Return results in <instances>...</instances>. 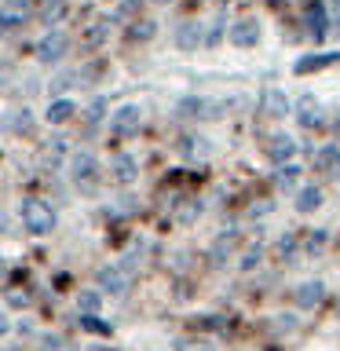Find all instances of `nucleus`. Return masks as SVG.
<instances>
[{"instance_id":"b1692460","label":"nucleus","mask_w":340,"mask_h":351,"mask_svg":"<svg viewBox=\"0 0 340 351\" xmlns=\"http://www.w3.org/2000/svg\"><path fill=\"white\" fill-rule=\"evenodd\" d=\"M175 351H216V344L208 337H180L175 340Z\"/></svg>"},{"instance_id":"6ab92c4d","label":"nucleus","mask_w":340,"mask_h":351,"mask_svg":"<svg viewBox=\"0 0 340 351\" xmlns=\"http://www.w3.org/2000/svg\"><path fill=\"white\" fill-rule=\"evenodd\" d=\"M293 205H296V213H315V208L322 205V191H318V186H300Z\"/></svg>"},{"instance_id":"9b49d317","label":"nucleus","mask_w":340,"mask_h":351,"mask_svg":"<svg viewBox=\"0 0 340 351\" xmlns=\"http://www.w3.org/2000/svg\"><path fill=\"white\" fill-rule=\"evenodd\" d=\"M234 245H238V230H223V234L212 241V249H208V260H212L216 267H219V263H227V256L234 252Z\"/></svg>"},{"instance_id":"a19ab883","label":"nucleus","mask_w":340,"mask_h":351,"mask_svg":"<svg viewBox=\"0 0 340 351\" xmlns=\"http://www.w3.org/2000/svg\"><path fill=\"white\" fill-rule=\"evenodd\" d=\"M8 271V263H4V256H0V274H4Z\"/></svg>"},{"instance_id":"f03ea898","label":"nucleus","mask_w":340,"mask_h":351,"mask_svg":"<svg viewBox=\"0 0 340 351\" xmlns=\"http://www.w3.org/2000/svg\"><path fill=\"white\" fill-rule=\"evenodd\" d=\"M70 172H73V183L81 186V191H95V183H99V161H95V154L77 150L73 161H70Z\"/></svg>"},{"instance_id":"e433bc0d","label":"nucleus","mask_w":340,"mask_h":351,"mask_svg":"<svg viewBox=\"0 0 340 351\" xmlns=\"http://www.w3.org/2000/svg\"><path fill=\"white\" fill-rule=\"evenodd\" d=\"M197 213H202V205H197V202H191L186 208H180V219H186V223H191V219H194Z\"/></svg>"},{"instance_id":"a878e982","label":"nucleus","mask_w":340,"mask_h":351,"mask_svg":"<svg viewBox=\"0 0 340 351\" xmlns=\"http://www.w3.org/2000/svg\"><path fill=\"white\" fill-rule=\"evenodd\" d=\"M62 15H66V0H48L44 4V26H59Z\"/></svg>"},{"instance_id":"c85d7f7f","label":"nucleus","mask_w":340,"mask_h":351,"mask_svg":"<svg viewBox=\"0 0 340 351\" xmlns=\"http://www.w3.org/2000/svg\"><path fill=\"white\" fill-rule=\"evenodd\" d=\"M81 326H84V329H92V333H103V337L110 333V326H106V322H99L95 315H81Z\"/></svg>"},{"instance_id":"c03bdc74","label":"nucleus","mask_w":340,"mask_h":351,"mask_svg":"<svg viewBox=\"0 0 340 351\" xmlns=\"http://www.w3.org/2000/svg\"><path fill=\"white\" fill-rule=\"evenodd\" d=\"M0 230H4V213H0Z\"/></svg>"},{"instance_id":"f3484780","label":"nucleus","mask_w":340,"mask_h":351,"mask_svg":"<svg viewBox=\"0 0 340 351\" xmlns=\"http://www.w3.org/2000/svg\"><path fill=\"white\" fill-rule=\"evenodd\" d=\"M175 147H180L183 158H208V154H212V147H208L202 136H180V143H175Z\"/></svg>"},{"instance_id":"473e14b6","label":"nucleus","mask_w":340,"mask_h":351,"mask_svg":"<svg viewBox=\"0 0 340 351\" xmlns=\"http://www.w3.org/2000/svg\"><path fill=\"white\" fill-rule=\"evenodd\" d=\"M296 326V315H278V322H274V333H285V329Z\"/></svg>"},{"instance_id":"412c9836","label":"nucleus","mask_w":340,"mask_h":351,"mask_svg":"<svg viewBox=\"0 0 340 351\" xmlns=\"http://www.w3.org/2000/svg\"><path fill=\"white\" fill-rule=\"evenodd\" d=\"M326 245H329V230H311V234H307V241H304V252L311 260H318L326 252Z\"/></svg>"},{"instance_id":"aec40b11","label":"nucleus","mask_w":340,"mask_h":351,"mask_svg":"<svg viewBox=\"0 0 340 351\" xmlns=\"http://www.w3.org/2000/svg\"><path fill=\"white\" fill-rule=\"evenodd\" d=\"M318 169H322L326 176H340V147L337 143H329V147H322V154H318Z\"/></svg>"},{"instance_id":"1a4fd4ad","label":"nucleus","mask_w":340,"mask_h":351,"mask_svg":"<svg viewBox=\"0 0 340 351\" xmlns=\"http://www.w3.org/2000/svg\"><path fill=\"white\" fill-rule=\"evenodd\" d=\"M340 62V51H322V55H304V59H296L293 73H318L326 70V66H337Z\"/></svg>"},{"instance_id":"4c0bfd02","label":"nucleus","mask_w":340,"mask_h":351,"mask_svg":"<svg viewBox=\"0 0 340 351\" xmlns=\"http://www.w3.org/2000/svg\"><path fill=\"white\" fill-rule=\"evenodd\" d=\"M205 326L208 329H223V318H219V315H205Z\"/></svg>"},{"instance_id":"72a5a7b5","label":"nucleus","mask_w":340,"mask_h":351,"mask_svg":"<svg viewBox=\"0 0 340 351\" xmlns=\"http://www.w3.org/2000/svg\"><path fill=\"white\" fill-rule=\"evenodd\" d=\"M81 307H84L88 315H92L95 307H99V293H81Z\"/></svg>"},{"instance_id":"7c9ffc66","label":"nucleus","mask_w":340,"mask_h":351,"mask_svg":"<svg viewBox=\"0 0 340 351\" xmlns=\"http://www.w3.org/2000/svg\"><path fill=\"white\" fill-rule=\"evenodd\" d=\"M293 252H296V238L289 234V238L278 241V256H282V260H293Z\"/></svg>"},{"instance_id":"393cba45","label":"nucleus","mask_w":340,"mask_h":351,"mask_svg":"<svg viewBox=\"0 0 340 351\" xmlns=\"http://www.w3.org/2000/svg\"><path fill=\"white\" fill-rule=\"evenodd\" d=\"M296 183H300V169H296V165H282L278 169V191H293Z\"/></svg>"},{"instance_id":"cd10ccee","label":"nucleus","mask_w":340,"mask_h":351,"mask_svg":"<svg viewBox=\"0 0 340 351\" xmlns=\"http://www.w3.org/2000/svg\"><path fill=\"white\" fill-rule=\"evenodd\" d=\"M128 37H132V40H147V37H154V22H136V26L128 29Z\"/></svg>"},{"instance_id":"bb28decb","label":"nucleus","mask_w":340,"mask_h":351,"mask_svg":"<svg viewBox=\"0 0 340 351\" xmlns=\"http://www.w3.org/2000/svg\"><path fill=\"white\" fill-rule=\"evenodd\" d=\"M260 260H263V245H252V249L241 252L238 267H241V271H256V267H260Z\"/></svg>"},{"instance_id":"c756f323","label":"nucleus","mask_w":340,"mask_h":351,"mask_svg":"<svg viewBox=\"0 0 340 351\" xmlns=\"http://www.w3.org/2000/svg\"><path fill=\"white\" fill-rule=\"evenodd\" d=\"M326 4V19H329V29L340 26V0H322Z\"/></svg>"},{"instance_id":"dca6fc26","label":"nucleus","mask_w":340,"mask_h":351,"mask_svg":"<svg viewBox=\"0 0 340 351\" xmlns=\"http://www.w3.org/2000/svg\"><path fill=\"white\" fill-rule=\"evenodd\" d=\"M296 117H300L304 128H318V125H322V106H318V99L304 95L300 99V114H296Z\"/></svg>"},{"instance_id":"79ce46f5","label":"nucleus","mask_w":340,"mask_h":351,"mask_svg":"<svg viewBox=\"0 0 340 351\" xmlns=\"http://www.w3.org/2000/svg\"><path fill=\"white\" fill-rule=\"evenodd\" d=\"M4 33H8V26H4V22H0V37H4Z\"/></svg>"},{"instance_id":"37998d69","label":"nucleus","mask_w":340,"mask_h":351,"mask_svg":"<svg viewBox=\"0 0 340 351\" xmlns=\"http://www.w3.org/2000/svg\"><path fill=\"white\" fill-rule=\"evenodd\" d=\"M154 4H172V0H154Z\"/></svg>"},{"instance_id":"a18cd8bd","label":"nucleus","mask_w":340,"mask_h":351,"mask_svg":"<svg viewBox=\"0 0 340 351\" xmlns=\"http://www.w3.org/2000/svg\"><path fill=\"white\" fill-rule=\"evenodd\" d=\"M11 351H22V348H11Z\"/></svg>"},{"instance_id":"4468645a","label":"nucleus","mask_w":340,"mask_h":351,"mask_svg":"<svg viewBox=\"0 0 340 351\" xmlns=\"http://www.w3.org/2000/svg\"><path fill=\"white\" fill-rule=\"evenodd\" d=\"M110 172H114L117 183H132L136 180V158H132V154H117V158L110 161Z\"/></svg>"},{"instance_id":"f704fd0d","label":"nucleus","mask_w":340,"mask_h":351,"mask_svg":"<svg viewBox=\"0 0 340 351\" xmlns=\"http://www.w3.org/2000/svg\"><path fill=\"white\" fill-rule=\"evenodd\" d=\"M219 26H223V19H216L212 26H208V33H205V44H208V48H212V44L219 40Z\"/></svg>"},{"instance_id":"7ed1b4c3","label":"nucleus","mask_w":340,"mask_h":351,"mask_svg":"<svg viewBox=\"0 0 340 351\" xmlns=\"http://www.w3.org/2000/svg\"><path fill=\"white\" fill-rule=\"evenodd\" d=\"M66 48H70V37H66L62 29H48L37 44V59L40 62H59L66 55Z\"/></svg>"},{"instance_id":"39448f33","label":"nucleus","mask_w":340,"mask_h":351,"mask_svg":"<svg viewBox=\"0 0 340 351\" xmlns=\"http://www.w3.org/2000/svg\"><path fill=\"white\" fill-rule=\"evenodd\" d=\"M95 285L103 293H114V296H121L128 289V271L125 267H99V274H95Z\"/></svg>"},{"instance_id":"c9c22d12","label":"nucleus","mask_w":340,"mask_h":351,"mask_svg":"<svg viewBox=\"0 0 340 351\" xmlns=\"http://www.w3.org/2000/svg\"><path fill=\"white\" fill-rule=\"evenodd\" d=\"M8 300L15 304V307H26V304H29V293H26V289H22V293H19V289H11V293H8Z\"/></svg>"},{"instance_id":"6e6552de","label":"nucleus","mask_w":340,"mask_h":351,"mask_svg":"<svg viewBox=\"0 0 340 351\" xmlns=\"http://www.w3.org/2000/svg\"><path fill=\"white\" fill-rule=\"evenodd\" d=\"M293 154H296L293 136L278 132V136H271V139H267V158H271L274 165H289V161H293Z\"/></svg>"},{"instance_id":"f8f14e48","label":"nucleus","mask_w":340,"mask_h":351,"mask_svg":"<svg viewBox=\"0 0 340 351\" xmlns=\"http://www.w3.org/2000/svg\"><path fill=\"white\" fill-rule=\"evenodd\" d=\"M304 26L311 29L315 37H322L326 26H329V19H326V4H318V0H315V4H307V8H304Z\"/></svg>"},{"instance_id":"ea45409f","label":"nucleus","mask_w":340,"mask_h":351,"mask_svg":"<svg viewBox=\"0 0 340 351\" xmlns=\"http://www.w3.org/2000/svg\"><path fill=\"white\" fill-rule=\"evenodd\" d=\"M8 329H11V322H8V315H4V311H0V337H4V333H8Z\"/></svg>"},{"instance_id":"ddd939ff","label":"nucleus","mask_w":340,"mask_h":351,"mask_svg":"<svg viewBox=\"0 0 340 351\" xmlns=\"http://www.w3.org/2000/svg\"><path fill=\"white\" fill-rule=\"evenodd\" d=\"M216 103H208V99H183L180 103V117H216Z\"/></svg>"},{"instance_id":"20e7f679","label":"nucleus","mask_w":340,"mask_h":351,"mask_svg":"<svg viewBox=\"0 0 340 351\" xmlns=\"http://www.w3.org/2000/svg\"><path fill=\"white\" fill-rule=\"evenodd\" d=\"M293 300H296V307H300V311H315V307L326 300V285L318 282V278L300 282V285H296V293H293Z\"/></svg>"},{"instance_id":"0eeeda50","label":"nucleus","mask_w":340,"mask_h":351,"mask_svg":"<svg viewBox=\"0 0 340 351\" xmlns=\"http://www.w3.org/2000/svg\"><path fill=\"white\" fill-rule=\"evenodd\" d=\"M230 44H238V48H256L260 44L256 19H238L234 26H230Z\"/></svg>"},{"instance_id":"f257e3e1","label":"nucleus","mask_w":340,"mask_h":351,"mask_svg":"<svg viewBox=\"0 0 340 351\" xmlns=\"http://www.w3.org/2000/svg\"><path fill=\"white\" fill-rule=\"evenodd\" d=\"M22 223H26L29 234H48V230H55L51 205L40 202V197H26V202H22Z\"/></svg>"},{"instance_id":"9d476101","label":"nucleus","mask_w":340,"mask_h":351,"mask_svg":"<svg viewBox=\"0 0 340 351\" xmlns=\"http://www.w3.org/2000/svg\"><path fill=\"white\" fill-rule=\"evenodd\" d=\"M139 121H143L139 106H132V103H128V106H121V110H117L110 125H114L117 136H132V132H139Z\"/></svg>"},{"instance_id":"58836bf2","label":"nucleus","mask_w":340,"mask_h":351,"mask_svg":"<svg viewBox=\"0 0 340 351\" xmlns=\"http://www.w3.org/2000/svg\"><path fill=\"white\" fill-rule=\"evenodd\" d=\"M267 208H271V202H260V205H252L249 213H252V216H263V213H267Z\"/></svg>"},{"instance_id":"a211bd4d","label":"nucleus","mask_w":340,"mask_h":351,"mask_svg":"<svg viewBox=\"0 0 340 351\" xmlns=\"http://www.w3.org/2000/svg\"><path fill=\"white\" fill-rule=\"evenodd\" d=\"M263 114H267V117H285V114H289V99H285V92L271 88V92L263 95Z\"/></svg>"},{"instance_id":"5701e85b","label":"nucleus","mask_w":340,"mask_h":351,"mask_svg":"<svg viewBox=\"0 0 340 351\" xmlns=\"http://www.w3.org/2000/svg\"><path fill=\"white\" fill-rule=\"evenodd\" d=\"M110 37V22H92V26H88V33H84V48H99V44H103Z\"/></svg>"},{"instance_id":"2eb2a0df","label":"nucleus","mask_w":340,"mask_h":351,"mask_svg":"<svg viewBox=\"0 0 340 351\" xmlns=\"http://www.w3.org/2000/svg\"><path fill=\"white\" fill-rule=\"evenodd\" d=\"M175 44H180L183 51H194L197 44H202V26H197V22H180V29H175Z\"/></svg>"},{"instance_id":"2f4dec72","label":"nucleus","mask_w":340,"mask_h":351,"mask_svg":"<svg viewBox=\"0 0 340 351\" xmlns=\"http://www.w3.org/2000/svg\"><path fill=\"white\" fill-rule=\"evenodd\" d=\"M139 8H143V0H125L117 15H121V19H132V15H136V11H139Z\"/></svg>"},{"instance_id":"423d86ee","label":"nucleus","mask_w":340,"mask_h":351,"mask_svg":"<svg viewBox=\"0 0 340 351\" xmlns=\"http://www.w3.org/2000/svg\"><path fill=\"white\" fill-rule=\"evenodd\" d=\"M33 4H37V0H4V4H0V22H4L8 29L22 26V19L33 15Z\"/></svg>"},{"instance_id":"4be33fe9","label":"nucleus","mask_w":340,"mask_h":351,"mask_svg":"<svg viewBox=\"0 0 340 351\" xmlns=\"http://www.w3.org/2000/svg\"><path fill=\"white\" fill-rule=\"evenodd\" d=\"M77 114V106L70 103V99H55V103L48 106V121L51 125H62V121H70Z\"/></svg>"}]
</instances>
